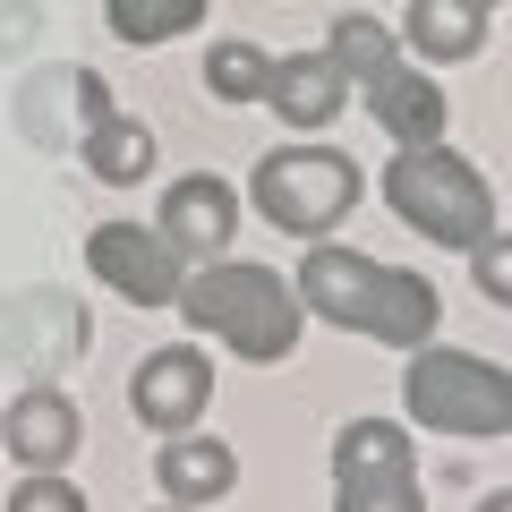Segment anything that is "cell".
Instances as JSON below:
<instances>
[{
  "mask_svg": "<svg viewBox=\"0 0 512 512\" xmlns=\"http://www.w3.org/2000/svg\"><path fill=\"white\" fill-rule=\"evenodd\" d=\"M171 308H180L205 342H222L231 359H248V367L291 359L299 325H308L299 299H291V282H282L274 265H256V256H205V265H188V282H180Z\"/></svg>",
  "mask_w": 512,
  "mask_h": 512,
  "instance_id": "6da1fadb",
  "label": "cell"
},
{
  "mask_svg": "<svg viewBox=\"0 0 512 512\" xmlns=\"http://www.w3.org/2000/svg\"><path fill=\"white\" fill-rule=\"evenodd\" d=\"M384 205H393L427 248H453V256L495 231L487 171H478L470 154H453L444 137L436 146H393V163H384Z\"/></svg>",
  "mask_w": 512,
  "mask_h": 512,
  "instance_id": "7a4b0ae2",
  "label": "cell"
},
{
  "mask_svg": "<svg viewBox=\"0 0 512 512\" xmlns=\"http://www.w3.org/2000/svg\"><path fill=\"white\" fill-rule=\"evenodd\" d=\"M402 410L410 427L427 436H453V444H495L512 436V376L478 350H444V342H419L402 350Z\"/></svg>",
  "mask_w": 512,
  "mask_h": 512,
  "instance_id": "3957f363",
  "label": "cell"
},
{
  "mask_svg": "<svg viewBox=\"0 0 512 512\" xmlns=\"http://www.w3.org/2000/svg\"><path fill=\"white\" fill-rule=\"evenodd\" d=\"M359 197H367V171L342 146H316V137H291V146H274L248 171V205L282 239H333Z\"/></svg>",
  "mask_w": 512,
  "mask_h": 512,
  "instance_id": "277c9868",
  "label": "cell"
},
{
  "mask_svg": "<svg viewBox=\"0 0 512 512\" xmlns=\"http://www.w3.org/2000/svg\"><path fill=\"white\" fill-rule=\"evenodd\" d=\"M103 111H111V86L86 60H26V77L9 86V128L35 154H69Z\"/></svg>",
  "mask_w": 512,
  "mask_h": 512,
  "instance_id": "5b68a950",
  "label": "cell"
},
{
  "mask_svg": "<svg viewBox=\"0 0 512 512\" xmlns=\"http://www.w3.org/2000/svg\"><path fill=\"white\" fill-rule=\"evenodd\" d=\"M86 359V308L60 282H26V291H0V367L18 376H69Z\"/></svg>",
  "mask_w": 512,
  "mask_h": 512,
  "instance_id": "8992f818",
  "label": "cell"
},
{
  "mask_svg": "<svg viewBox=\"0 0 512 512\" xmlns=\"http://www.w3.org/2000/svg\"><path fill=\"white\" fill-rule=\"evenodd\" d=\"M86 274L111 299H128V308H171L180 282H188V256L154 222H94L86 231Z\"/></svg>",
  "mask_w": 512,
  "mask_h": 512,
  "instance_id": "52a82bcc",
  "label": "cell"
},
{
  "mask_svg": "<svg viewBox=\"0 0 512 512\" xmlns=\"http://www.w3.org/2000/svg\"><path fill=\"white\" fill-rule=\"evenodd\" d=\"M0 453L18 461V470H69L86 453V410L69 402V384L26 376L18 402H0Z\"/></svg>",
  "mask_w": 512,
  "mask_h": 512,
  "instance_id": "ba28073f",
  "label": "cell"
},
{
  "mask_svg": "<svg viewBox=\"0 0 512 512\" xmlns=\"http://www.w3.org/2000/svg\"><path fill=\"white\" fill-rule=\"evenodd\" d=\"M205 402H214V359H205L197 342L146 350V359H137V376H128V410H137L154 436H180V427H197Z\"/></svg>",
  "mask_w": 512,
  "mask_h": 512,
  "instance_id": "9c48e42d",
  "label": "cell"
},
{
  "mask_svg": "<svg viewBox=\"0 0 512 512\" xmlns=\"http://www.w3.org/2000/svg\"><path fill=\"white\" fill-rule=\"evenodd\" d=\"M154 231H163L188 265L231 256V239H239V188L222 180V171H180V180L163 188V205H154Z\"/></svg>",
  "mask_w": 512,
  "mask_h": 512,
  "instance_id": "30bf717a",
  "label": "cell"
},
{
  "mask_svg": "<svg viewBox=\"0 0 512 512\" xmlns=\"http://www.w3.org/2000/svg\"><path fill=\"white\" fill-rule=\"evenodd\" d=\"M436 325H444V299H436V282H427L419 265H376L367 291H359V316H350V333H367V342H384V350L436 342Z\"/></svg>",
  "mask_w": 512,
  "mask_h": 512,
  "instance_id": "8fae6325",
  "label": "cell"
},
{
  "mask_svg": "<svg viewBox=\"0 0 512 512\" xmlns=\"http://www.w3.org/2000/svg\"><path fill=\"white\" fill-rule=\"evenodd\" d=\"M256 103L274 111L291 137H316V128H333L350 111V86H342V69H333L325 52H282L274 69H265V94Z\"/></svg>",
  "mask_w": 512,
  "mask_h": 512,
  "instance_id": "7c38bea8",
  "label": "cell"
},
{
  "mask_svg": "<svg viewBox=\"0 0 512 512\" xmlns=\"http://www.w3.org/2000/svg\"><path fill=\"white\" fill-rule=\"evenodd\" d=\"M154 487H163V504H188V512L222 504V495L239 487V444L180 427V436H163V444H154Z\"/></svg>",
  "mask_w": 512,
  "mask_h": 512,
  "instance_id": "4fadbf2b",
  "label": "cell"
},
{
  "mask_svg": "<svg viewBox=\"0 0 512 512\" xmlns=\"http://www.w3.org/2000/svg\"><path fill=\"white\" fill-rule=\"evenodd\" d=\"M367 111H376V128L393 137V146H436L444 120H453V103H444V86L427 69H410V60H393L384 77H367Z\"/></svg>",
  "mask_w": 512,
  "mask_h": 512,
  "instance_id": "5bb4252c",
  "label": "cell"
},
{
  "mask_svg": "<svg viewBox=\"0 0 512 512\" xmlns=\"http://www.w3.org/2000/svg\"><path fill=\"white\" fill-rule=\"evenodd\" d=\"M367 274H376V256H367V248H350V239H316L308 265L291 274V299H299V316H316V325H342V333H350Z\"/></svg>",
  "mask_w": 512,
  "mask_h": 512,
  "instance_id": "9a60e30c",
  "label": "cell"
},
{
  "mask_svg": "<svg viewBox=\"0 0 512 512\" xmlns=\"http://www.w3.org/2000/svg\"><path fill=\"white\" fill-rule=\"evenodd\" d=\"M393 35H402L410 60H444V69H453V60H478V52H487L495 18H487V9H470V0H410Z\"/></svg>",
  "mask_w": 512,
  "mask_h": 512,
  "instance_id": "2e32d148",
  "label": "cell"
},
{
  "mask_svg": "<svg viewBox=\"0 0 512 512\" xmlns=\"http://www.w3.org/2000/svg\"><path fill=\"white\" fill-rule=\"evenodd\" d=\"M69 154H77V163H86L103 188H137V180H154V128H146V120H128V111H103V120H94Z\"/></svg>",
  "mask_w": 512,
  "mask_h": 512,
  "instance_id": "e0dca14e",
  "label": "cell"
},
{
  "mask_svg": "<svg viewBox=\"0 0 512 512\" xmlns=\"http://www.w3.org/2000/svg\"><path fill=\"white\" fill-rule=\"evenodd\" d=\"M325 60L342 69V86H367V77H384L393 60H402V35H393L384 18H367V9H342L333 35H325Z\"/></svg>",
  "mask_w": 512,
  "mask_h": 512,
  "instance_id": "ac0fdd59",
  "label": "cell"
},
{
  "mask_svg": "<svg viewBox=\"0 0 512 512\" xmlns=\"http://www.w3.org/2000/svg\"><path fill=\"white\" fill-rule=\"evenodd\" d=\"M410 461H419V444L393 419H350L333 436V478H376V470H410Z\"/></svg>",
  "mask_w": 512,
  "mask_h": 512,
  "instance_id": "d6986e66",
  "label": "cell"
},
{
  "mask_svg": "<svg viewBox=\"0 0 512 512\" xmlns=\"http://www.w3.org/2000/svg\"><path fill=\"white\" fill-rule=\"evenodd\" d=\"M103 26L128 52H154V43H171V35H197L205 0H103Z\"/></svg>",
  "mask_w": 512,
  "mask_h": 512,
  "instance_id": "ffe728a7",
  "label": "cell"
},
{
  "mask_svg": "<svg viewBox=\"0 0 512 512\" xmlns=\"http://www.w3.org/2000/svg\"><path fill=\"white\" fill-rule=\"evenodd\" d=\"M265 69H274V52H265V43L222 35L214 52H205V94H214V103H256V94H265Z\"/></svg>",
  "mask_w": 512,
  "mask_h": 512,
  "instance_id": "44dd1931",
  "label": "cell"
},
{
  "mask_svg": "<svg viewBox=\"0 0 512 512\" xmlns=\"http://www.w3.org/2000/svg\"><path fill=\"white\" fill-rule=\"evenodd\" d=\"M333 512H427L410 470H376V478H333Z\"/></svg>",
  "mask_w": 512,
  "mask_h": 512,
  "instance_id": "7402d4cb",
  "label": "cell"
},
{
  "mask_svg": "<svg viewBox=\"0 0 512 512\" xmlns=\"http://www.w3.org/2000/svg\"><path fill=\"white\" fill-rule=\"evenodd\" d=\"M43 35H52V9L43 0H0V60H35L43 52Z\"/></svg>",
  "mask_w": 512,
  "mask_h": 512,
  "instance_id": "603a6c76",
  "label": "cell"
},
{
  "mask_svg": "<svg viewBox=\"0 0 512 512\" xmlns=\"http://www.w3.org/2000/svg\"><path fill=\"white\" fill-rule=\"evenodd\" d=\"M0 512H86V495L69 487V470H18V487H9Z\"/></svg>",
  "mask_w": 512,
  "mask_h": 512,
  "instance_id": "cb8c5ba5",
  "label": "cell"
},
{
  "mask_svg": "<svg viewBox=\"0 0 512 512\" xmlns=\"http://www.w3.org/2000/svg\"><path fill=\"white\" fill-rule=\"evenodd\" d=\"M461 256H470L478 299H487V308H512V239H504V231H487L478 248H461Z\"/></svg>",
  "mask_w": 512,
  "mask_h": 512,
  "instance_id": "d4e9b609",
  "label": "cell"
},
{
  "mask_svg": "<svg viewBox=\"0 0 512 512\" xmlns=\"http://www.w3.org/2000/svg\"><path fill=\"white\" fill-rule=\"evenodd\" d=\"M478 512H512V487H487V495H478Z\"/></svg>",
  "mask_w": 512,
  "mask_h": 512,
  "instance_id": "484cf974",
  "label": "cell"
},
{
  "mask_svg": "<svg viewBox=\"0 0 512 512\" xmlns=\"http://www.w3.org/2000/svg\"><path fill=\"white\" fill-rule=\"evenodd\" d=\"M470 9H487V18H495V9H504V0H470Z\"/></svg>",
  "mask_w": 512,
  "mask_h": 512,
  "instance_id": "4316f807",
  "label": "cell"
},
{
  "mask_svg": "<svg viewBox=\"0 0 512 512\" xmlns=\"http://www.w3.org/2000/svg\"><path fill=\"white\" fill-rule=\"evenodd\" d=\"M154 512H188V504H154Z\"/></svg>",
  "mask_w": 512,
  "mask_h": 512,
  "instance_id": "83f0119b",
  "label": "cell"
}]
</instances>
